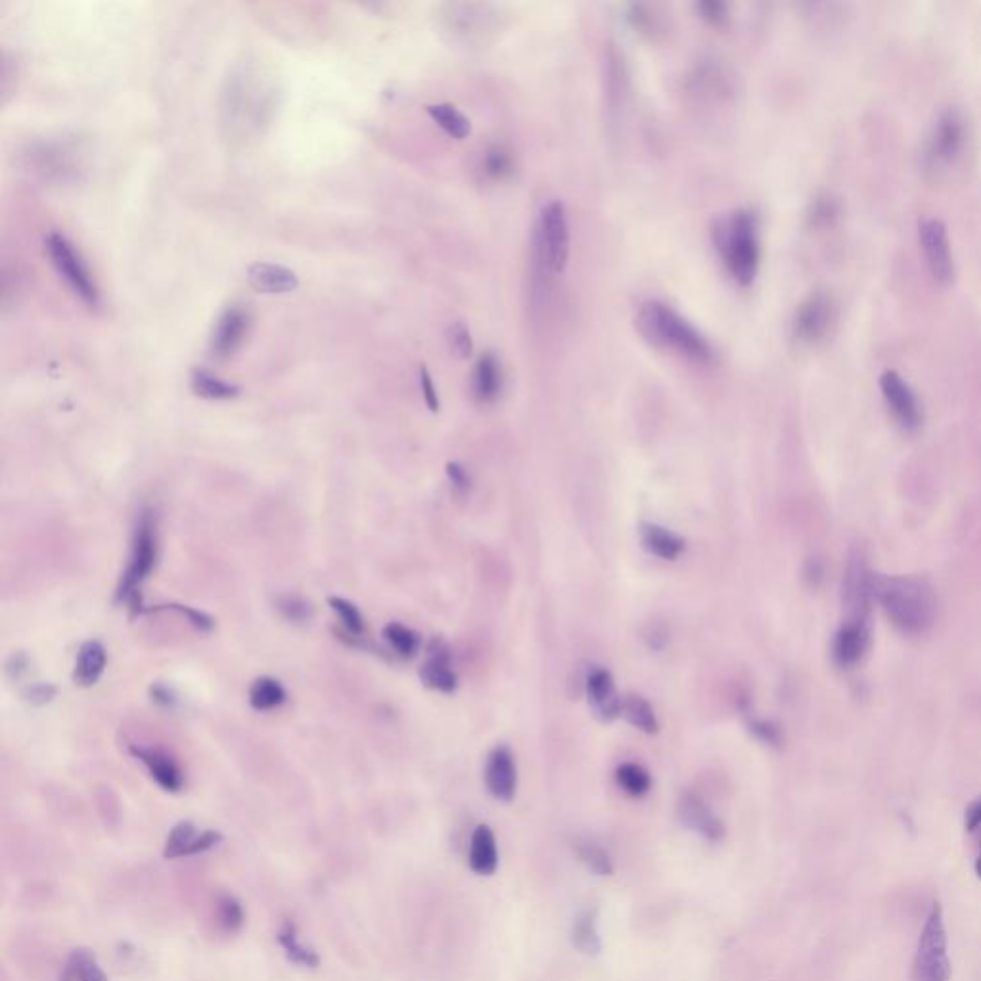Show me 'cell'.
I'll return each instance as SVG.
<instances>
[{
	"instance_id": "cell-1",
	"label": "cell",
	"mask_w": 981,
	"mask_h": 981,
	"mask_svg": "<svg viewBox=\"0 0 981 981\" xmlns=\"http://www.w3.org/2000/svg\"><path fill=\"white\" fill-rule=\"evenodd\" d=\"M874 600L905 635L926 633L936 619V591L924 577L874 573Z\"/></svg>"
},
{
	"instance_id": "cell-2",
	"label": "cell",
	"mask_w": 981,
	"mask_h": 981,
	"mask_svg": "<svg viewBox=\"0 0 981 981\" xmlns=\"http://www.w3.org/2000/svg\"><path fill=\"white\" fill-rule=\"evenodd\" d=\"M637 328L646 342L658 349L673 351L692 363L704 365L713 357L708 338L673 307L658 299H652L640 307Z\"/></svg>"
},
{
	"instance_id": "cell-3",
	"label": "cell",
	"mask_w": 981,
	"mask_h": 981,
	"mask_svg": "<svg viewBox=\"0 0 981 981\" xmlns=\"http://www.w3.org/2000/svg\"><path fill=\"white\" fill-rule=\"evenodd\" d=\"M713 242L727 271L740 286H750L759 269V221L752 209H738L719 219Z\"/></svg>"
},
{
	"instance_id": "cell-4",
	"label": "cell",
	"mask_w": 981,
	"mask_h": 981,
	"mask_svg": "<svg viewBox=\"0 0 981 981\" xmlns=\"http://www.w3.org/2000/svg\"><path fill=\"white\" fill-rule=\"evenodd\" d=\"M156 558H158L156 524H154V518L150 512H142L137 529H135L129 566H127V570L121 577V583L117 587V600L125 602L135 616L144 612L138 589H140L142 581L154 570Z\"/></svg>"
},
{
	"instance_id": "cell-5",
	"label": "cell",
	"mask_w": 981,
	"mask_h": 981,
	"mask_svg": "<svg viewBox=\"0 0 981 981\" xmlns=\"http://www.w3.org/2000/svg\"><path fill=\"white\" fill-rule=\"evenodd\" d=\"M914 981H949L951 960L947 955V932L941 907L934 903L918 939L913 968Z\"/></svg>"
},
{
	"instance_id": "cell-6",
	"label": "cell",
	"mask_w": 981,
	"mask_h": 981,
	"mask_svg": "<svg viewBox=\"0 0 981 981\" xmlns=\"http://www.w3.org/2000/svg\"><path fill=\"white\" fill-rule=\"evenodd\" d=\"M539 261L550 274H562L570 259V223L562 202L543 207L537 225Z\"/></svg>"
},
{
	"instance_id": "cell-7",
	"label": "cell",
	"mask_w": 981,
	"mask_h": 981,
	"mask_svg": "<svg viewBox=\"0 0 981 981\" xmlns=\"http://www.w3.org/2000/svg\"><path fill=\"white\" fill-rule=\"evenodd\" d=\"M46 248H48V255H50L56 271L73 288V292L81 297L85 303L96 307L100 301V294H98V288H96V282L92 278L91 271L87 269L81 255L73 250V246L62 234H56V232L48 236Z\"/></svg>"
},
{
	"instance_id": "cell-8",
	"label": "cell",
	"mask_w": 981,
	"mask_h": 981,
	"mask_svg": "<svg viewBox=\"0 0 981 981\" xmlns=\"http://www.w3.org/2000/svg\"><path fill=\"white\" fill-rule=\"evenodd\" d=\"M251 81L248 75H238L230 79L229 91L225 96L229 98L225 110L229 112V125L234 123V119L240 121V125H259L263 121V114L271 108V94L273 91L265 92L267 85L257 91L251 92Z\"/></svg>"
},
{
	"instance_id": "cell-9",
	"label": "cell",
	"mask_w": 981,
	"mask_h": 981,
	"mask_svg": "<svg viewBox=\"0 0 981 981\" xmlns=\"http://www.w3.org/2000/svg\"><path fill=\"white\" fill-rule=\"evenodd\" d=\"M832 320H834L832 297L821 292L811 294L796 311V317L792 322L794 338L805 345L821 342L826 332L830 330Z\"/></svg>"
},
{
	"instance_id": "cell-10",
	"label": "cell",
	"mask_w": 981,
	"mask_h": 981,
	"mask_svg": "<svg viewBox=\"0 0 981 981\" xmlns=\"http://www.w3.org/2000/svg\"><path fill=\"white\" fill-rule=\"evenodd\" d=\"M874 573L868 568L865 554L855 550L849 556L844 577V602L847 606V617H868L870 604L874 600L872 593Z\"/></svg>"
},
{
	"instance_id": "cell-11",
	"label": "cell",
	"mask_w": 981,
	"mask_h": 981,
	"mask_svg": "<svg viewBox=\"0 0 981 981\" xmlns=\"http://www.w3.org/2000/svg\"><path fill=\"white\" fill-rule=\"evenodd\" d=\"M880 388H882L884 399L890 407L891 416L895 418V422L905 432L918 430V426L922 422V412H920V405L916 401L913 389L909 388V384L897 372L886 370L880 378Z\"/></svg>"
},
{
	"instance_id": "cell-12",
	"label": "cell",
	"mask_w": 981,
	"mask_h": 981,
	"mask_svg": "<svg viewBox=\"0 0 981 981\" xmlns=\"http://www.w3.org/2000/svg\"><path fill=\"white\" fill-rule=\"evenodd\" d=\"M870 646L868 617H847L832 640V658L842 669L855 667L867 656Z\"/></svg>"
},
{
	"instance_id": "cell-13",
	"label": "cell",
	"mask_w": 981,
	"mask_h": 981,
	"mask_svg": "<svg viewBox=\"0 0 981 981\" xmlns=\"http://www.w3.org/2000/svg\"><path fill=\"white\" fill-rule=\"evenodd\" d=\"M483 780L487 792L497 801H512L518 790V765L508 746H497L487 755Z\"/></svg>"
},
{
	"instance_id": "cell-14",
	"label": "cell",
	"mask_w": 981,
	"mask_h": 981,
	"mask_svg": "<svg viewBox=\"0 0 981 981\" xmlns=\"http://www.w3.org/2000/svg\"><path fill=\"white\" fill-rule=\"evenodd\" d=\"M585 692L594 717L602 723H612L621 715L623 698L617 692L614 675L606 667H593L585 679Z\"/></svg>"
},
{
	"instance_id": "cell-15",
	"label": "cell",
	"mask_w": 981,
	"mask_h": 981,
	"mask_svg": "<svg viewBox=\"0 0 981 981\" xmlns=\"http://www.w3.org/2000/svg\"><path fill=\"white\" fill-rule=\"evenodd\" d=\"M920 242H922V250L926 253L928 265L937 280L941 282L953 280L955 274L953 253H951L945 225L937 219H924L920 223Z\"/></svg>"
},
{
	"instance_id": "cell-16",
	"label": "cell",
	"mask_w": 981,
	"mask_h": 981,
	"mask_svg": "<svg viewBox=\"0 0 981 981\" xmlns=\"http://www.w3.org/2000/svg\"><path fill=\"white\" fill-rule=\"evenodd\" d=\"M420 679H422L424 686L437 690V692H443V694H453L457 690V671L453 669L451 650L445 644V640L435 637L428 644L426 660L420 667Z\"/></svg>"
},
{
	"instance_id": "cell-17",
	"label": "cell",
	"mask_w": 981,
	"mask_h": 981,
	"mask_svg": "<svg viewBox=\"0 0 981 981\" xmlns=\"http://www.w3.org/2000/svg\"><path fill=\"white\" fill-rule=\"evenodd\" d=\"M223 840V836L215 830L198 832V828L190 821H181L173 826L169 832L165 847H163V857L165 859H181V857H192L198 853H204L207 849L215 847Z\"/></svg>"
},
{
	"instance_id": "cell-18",
	"label": "cell",
	"mask_w": 981,
	"mask_h": 981,
	"mask_svg": "<svg viewBox=\"0 0 981 981\" xmlns=\"http://www.w3.org/2000/svg\"><path fill=\"white\" fill-rule=\"evenodd\" d=\"M248 326H250V315L246 309L242 307H230L227 309L221 319L217 320V326L213 330V338H211V351L215 357H230L248 334Z\"/></svg>"
},
{
	"instance_id": "cell-19",
	"label": "cell",
	"mask_w": 981,
	"mask_h": 981,
	"mask_svg": "<svg viewBox=\"0 0 981 981\" xmlns=\"http://www.w3.org/2000/svg\"><path fill=\"white\" fill-rule=\"evenodd\" d=\"M679 817L690 830H694L708 842H719L725 838V824L709 809L706 801L690 792L679 799Z\"/></svg>"
},
{
	"instance_id": "cell-20",
	"label": "cell",
	"mask_w": 981,
	"mask_h": 981,
	"mask_svg": "<svg viewBox=\"0 0 981 981\" xmlns=\"http://www.w3.org/2000/svg\"><path fill=\"white\" fill-rule=\"evenodd\" d=\"M131 753L146 765L152 778L167 792H179L183 788V773L175 759L154 748H131Z\"/></svg>"
},
{
	"instance_id": "cell-21",
	"label": "cell",
	"mask_w": 981,
	"mask_h": 981,
	"mask_svg": "<svg viewBox=\"0 0 981 981\" xmlns=\"http://www.w3.org/2000/svg\"><path fill=\"white\" fill-rule=\"evenodd\" d=\"M639 537L642 548L660 560L675 562L685 552V539L660 524L640 525Z\"/></svg>"
},
{
	"instance_id": "cell-22",
	"label": "cell",
	"mask_w": 981,
	"mask_h": 981,
	"mask_svg": "<svg viewBox=\"0 0 981 981\" xmlns=\"http://www.w3.org/2000/svg\"><path fill=\"white\" fill-rule=\"evenodd\" d=\"M964 140V125L957 112L949 110L937 119L930 154L937 161H951L959 154Z\"/></svg>"
},
{
	"instance_id": "cell-23",
	"label": "cell",
	"mask_w": 981,
	"mask_h": 981,
	"mask_svg": "<svg viewBox=\"0 0 981 981\" xmlns=\"http://www.w3.org/2000/svg\"><path fill=\"white\" fill-rule=\"evenodd\" d=\"M250 284L261 294H286L296 290V273L273 263H253L248 269Z\"/></svg>"
},
{
	"instance_id": "cell-24",
	"label": "cell",
	"mask_w": 981,
	"mask_h": 981,
	"mask_svg": "<svg viewBox=\"0 0 981 981\" xmlns=\"http://www.w3.org/2000/svg\"><path fill=\"white\" fill-rule=\"evenodd\" d=\"M491 16L493 14H487V8L481 4H451L447 6L445 22L453 33L472 39L474 35L489 33Z\"/></svg>"
},
{
	"instance_id": "cell-25",
	"label": "cell",
	"mask_w": 981,
	"mask_h": 981,
	"mask_svg": "<svg viewBox=\"0 0 981 981\" xmlns=\"http://www.w3.org/2000/svg\"><path fill=\"white\" fill-rule=\"evenodd\" d=\"M470 868L480 876H491L499 867V849L493 830L487 824H480L470 840L468 851Z\"/></svg>"
},
{
	"instance_id": "cell-26",
	"label": "cell",
	"mask_w": 981,
	"mask_h": 981,
	"mask_svg": "<svg viewBox=\"0 0 981 981\" xmlns=\"http://www.w3.org/2000/svg\"><path fill=\"white\" fill-rule=\"evenodd\" d=\"M502 382L504 378H502L499 359L493 353H485L474 370V378H472L474 397L483 405L495 403L501 395Z\"/></svg>"
},
{
	"instance_id": "cell-27",
	"label": "cell",
	"mask_w": 981,
	"mask_h": 981,
	"mask_svg": "<svg viewBox=\"0 0 981 981\" xmlns=\"http://www.w3.org/2000/svg\"><path fill=\"white\" fill-rule=\"evenodd\" d=\"M106 660H108V656H106V648L102 646V642L87 640L77 652L75 669H73L75 685H96L98 679L102 677L104 669H106Z\"/></svg>"
},
{
	"instance_id": "cell-28",
	"label": "cell",
	"mask_w": 981,
	"mask_h": 981,
	"mask_svg": "<svg viewBox=\"0 0 981 981\" xmlns=\"http://www.w3.org/2000/svg\"><path fill=\"white\" fill-rule=\"evenodd\" d=\"M621 715L625 721L644 734H656L660 731V721L654 711V706L640 694H629L623 698Z\"/></svg>"
},
{
	"instance_id": "cell-29",
	"label": "cell",
	"mask_w": 981,
	"mask_h": 981,
	"mask_svg": "<svg viewBox=\"0 0 981 981\" xmlns=\"http://www.w3.org/2000/svg\"><path fill=\"white\" fill-rule=\"evenodd\" d=\"M60 981H108L102 966L98 964V959L94 953L87 949L73 951L66 960Z\"/></svg>"
},
{
	"instance_id": "cell-30",
	"label": "cell",
	"mask_w": 981,
	"mask_h": 981,
	"mask_svg": "<svg viewBox=\"0 0 981 981\" xmlns=\"http://www.w3.org/2000/svg\"><path fill=\"white\" fill-rule=\"evenodd\" d=\"M278 943L284 949L286 957L297 966H303V968H317L319 966V955L299 939L294 922L288 920L282 924V928L278 932Z\"/></svg>"
},
{
	"instance_id": "cell-31",
	"label": "cell",
	"mask_w": 981,
	"mask_h": 981,
	"mask_svg": "<svg viewBox=\"0 0 981 981\" xmlns=\"http://www.w3.org/2000/svg\"><path fill=\"white\" fill-rule=\"evenodd\" d=\"M426 112L449 137L462 140L472 133L470 119L451 104H430Z\"/></svg>"
},
{
	"instance_id": "cell-32",
	"label": "cell",
	"mask_w": 981,
	"mask_h": 981,
	"mask_svg": "<svg viewBox=\"0 0 981 981\" xmlns=\"http://www.w3.org/2000/svg\"><path fill=\"white\" fill-rule=\"evenodd\" d=\"M190 386H192V391L204 399H217V401H225V399H234L240 389L230 382H225L213 374H209L207 370H202V368H196L190 376Z\"/></svg>"
},
{
	"instance_id": "cell-33",
	"label": "cell",
	"mask_w": 981,
	"mask_h": 981,
	"mask_svg": "<svg viewBox=\"0 0 981 981\" xmlns=\"http://www.w3.org/2000/svg\"><path fill=\"white\" fill-rule=\"evenodd\" d=\"M514 171H516V161L510 150H506L504 146H491L485 150L481 158V173L485 175V179L493 183H502L510 179Z\"/></svg>"
},
{
	"instance_id": "cell-34",
	"label": "cell",
	"mask_w": 981,
	"mask_h": 981,
	"mask_svg": "<svg viewBox=\"0 0 981 981\" xmlns=\"http://www.w3.org/2000/svg\"><path fill=\"white\" fill-rule=\"evenodd\" d=\"M286 702V690L273 677H259L250 688V706L257 711H271Z\"/></svg>"
},
{
	"instance_id": "cell-35",
	"label": "cell",
	"mask_w": 981,
	"mask_h": 981,
	"mask_svg": "<svg viewBox=\"0 0 981 981\" xmlns=\"http://www.w3.org/2000/svg\"><path fill=\"white\" fill-rule=\"evenodd\" d=\"M616 782L631 798H644L652 788V776L639 763H621L616 769Z\"/></svg>"
},
{
	"instance_id": "cell-36",
	"label": "cell",
	"mask_w": 981,
	"mask_h": 981,
	"mask_svg": "<svg viewBox=\"0 0 981 981\" xmlns=\"http://www.w3.org/2000/svg\"><path fill=\"white\" fill-rule=\"evenodd\" d=\"M382 635H384V639L388 642L389 648L397 656H401L405 660L414 658L416 652L420 650V644H422V639H420V635L416 631H412L411 627H407L403 623H397V621L388 623L384 627Z\"/></svg>"
},
{
	"instance_id": "cell-37",
	"label": "cell",
	"mask_w": 981,
	"mask_h": 981,
	"mask_svg": "<svg viewBox=\"0 0 981 981\" xmlns=\"http://www.w3.org/2000/svg\"><path fill=\"white\" fill-rule=\"evenodd\" d=\"M575 855L579 861L598 876H610L614 874V863L610 853L594 840H577L575 842Z\"/></svg>"
},
{
	"instance_id": "cell-38",
	"label": "cell",
	"mask_w": 981,
	"mask_h": 981,
	"mask_svg": "<svg viewBox=\"0 0 981 981\" xmlns=\"http://www.w3.org/2000/svg\"><path fill=\"white\" fill-rule=\"evenodd\" d=\"M571 936H573V945L587 955L598 953L602 947L598 930H596V920H594V914L591 911H585V913L577 916L573 930H571Z\"/></svg>"
},
{
	"instance_id": "cell-39",
	"label": "cell",
	"mask_w": 981,
	"mask_h": 981,
	"mask_svg": "<svg viewBox=\"0 0 981 981\" xmlns=\"http://www.w3.org/2000/svg\"><path fill=\"white\" fill-rule=\"evenodd\" d=\"M328 604H330L332 612H334L336 616L340 617L343 629H345L349 635H353V637L363 635V631H365V621H363V616H361V612L357 610V606H355V604H351L349 600L340 598V596H330V598H328Z\"/></svg>"
},
{
	"instance_id": "cell-40",
	"label": "cell",
	"mask_w": 981,
	"mask_h": 981,
	"mask_svg": "<svg viewBox=\"0 0 981 981\" xmlns=\"http://www.w3.org/2000/svg\"><path fill=\"white\" fill-rule=\"evenodd\" d=\"M217 918H219V926L225 930V932H238L244 924V911L240 907V903L234 899V897H223L219 901V907H217Z\"/></svg>"
},
{
	"instance_id": "cell-41",
	"label": "cell",
	"mask_w": 981,
	"mask_h": 981,
	"mask_svg": "<svg viewBox=\"0 0 981 981\" xmlns=\"http://www.w3.org/2000/svg\"><path fill=\"white\" fill-rule=\"evenodd\" d=\"M748 723V729L752 732L753 736L767 744V746H780L782 744V732L778 729V725H775L773 721L769 719H763V717H755V715H748L746 719Z\"/></svg>"
},
{
	"instance_id": "cell-42",
	"label": "cell",
	"mask_w": 981,
	"mask_h": 981,
	"mask_svg": "<svg viewBox=\"0 0 981 981\" xmlns=\"http://www.w3.org/2000/svg\"><path fill=\"white\" fill-rule=\"evenodd\" d=\"M627 18L631 25L639 31V33H644V35H652L660 29V20L656 18V14L644 6V4H631L629 6V12H627Z\"/></svg>"
},
{
	"instance_id": "cell-43",
	"label": "cell",
	"mask_w": 981,
	"mask_h": 981,
	"mask_svg": "<svg viewBox=\"0 0 981 981\" xmlns=\"http://www.w3.org/2000/svg\"><path fill=\"white\" fill-rule=\"evenodd\" d=\"M449 345H451V351L460 359H468L472 355L474 342H472V334L466 328V324L457 322L449 328Z\"/></svg>"
},
{
	"instance_id": "cell-44",
	"label": "cell",
	"mask_w": 981,
	"mask_h": 981,
	"mask_svg": "<svg viewBox=\"0 0 981 981\" xmlns=\"http://www.w3.org/2000/svg\"><path fill=\"white\" fill-rule=\"evenodd\" d=\"M696 10L700 12L702 20H706L709 25L713 27H723L729 23V18H731V12H729V6L725 2H719V0H706V2H700L696 6Z\"/></svg>"
},
{
	"instance_id": "cell-45",
	"label": "cell",
	"mask_w": 981,
	"mask_h": 981,
	"mask_svg": "<svg viewBox=\"0 0 981 981\" xmlns=\"http://www.w3.org/2000/svg\"><path fill=\"white\" fill-rule=\"evenodd\" d=\"M163 608L181 612V614L188 617V621H190L194 627H198L200 631H211V629H213V619L207 616V614H204V612H200V610H192V608H188V606H179V604H167V606H163Z\"/></svg>"
},
{
	"instance_id": "cell-46",
	"label": "cell",
	"mask_w": 981,
	"mask_h": 981,
	"mask_svg": "<svg viewBox=\"0 0 981 981\" xmlns=\"http://www.w3.org/2000/svg\"><path fill=\"white\" fill-rule=\"evenodd\" d=\"M420 388H422V395H424V401H426L428 409L432 412L439 411V397H437V391H435L432 374L428 372L426 366L420 368Z\"/></svg>"
},
{
	"instance_id": "cell-47",
	"label": "cell",
	"mask_w": 981,
	"mask_h": 981,
	"mask_svg": "<svg viewBox=\"0 0 981 981\" xmlns=\"http://www.w3.org/2000/svg\"><path fill=\"white\" fill-rule=\"evenodd\" d=\"M280 610H282L284 617L290 621H305L311 614L309 606L297 598H284L280 602Z\"/></svg>"
},
{
	"instance_id": "cell-48",
	"label": "cell",
	"mask_w": 981,
	"mask_h": 981,
	"mask_svg": "<svg viewBox=\"0 0 981 981\" xmlns=\"http://www.w3.org/2000/svg\"><path fill=\"white\" fill-rule=\"evenodd\" d=\"M54 694H56V688L52 685H33L25 692V698L33 706H45L54 698Z\"/></svg>"
},
{
	"instance_id": "cell-49",
	"label": "cell",
	"mask_w": 981,
	"mask_h": 981,
	"mask_svg": "<svg viewBox=\"0 0 981 981\" xmlns=\"http://www.w3.org/2000/svg\"><path fill=\"white\" fill-rule=\"evenodd\" d=\"M447 476H449V480H451V483L455 485V489H458V491L464 493V491L470 489V476H468V472L460 464H457V462H449L447 464Z\"/></svg>"
},
{
	"instance_id": "cell-50",
	"label": "cell",
	"mask_w": 981,
	"mask_h": 981,
	"mask_svg": "<svg viewBox=\"0 0 981 981\" xmlns=\"http://www.w3.org/2000/svg\"><path fill=\"white\" fill-rule=\"evenodd\" d=\"M964 824H966V830L972 834L976 830L981 828V798L974 799L968 809H966V815H964Z\"/></svg>"
},
{
	"instance_id": "cell-51",
	"label": "cell",
	"mask_w": 981,
	"mask_h": 981,
	"mask_svg": "<svg viewBox=\"0 0 981 981\" xmlns=\"http://www.w3.org/2000/svg\"><path fill=\"white\" fill-rule=\"evenodd\" d=\"M152 700L163 708H173L177 704V698L173 696V692L163 685L152 686Z\"/></svg>"
},
{
	"instance_id": "cell-52",
	"label": "cell",
	"mask_w": 981,
	"mask_h": 981,
	"mask_svg": "<svg viewBox=\"0 0 981 981\" xmlns=\"http://www.w3.org/2000/svg\"><path fill=\"white\" fill-rule=\"evenodd\" d=\"M834 215V206L832 202H826V200H821L817 202L815 207H813V213H811V219L815 225H821V223H826L830 217Z\"/></svg>"
},
{
	"instance_id": "cell-53",
	"label": "cell",
	"mask_w": 981,
	"mask_h": 981,
	"mask_svg": "<svg viewBox=\"0 0 981 981\" xmlns=\"http://www.w3.org/2000/svg\"><path fill=\"white\" fill-rule=\"evenodd\" d=\"M976 874L980 876V880H981V845H980V853H978V859H976Z\"/></svg>"
}]
</instances>
